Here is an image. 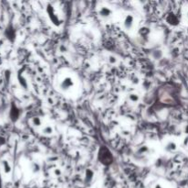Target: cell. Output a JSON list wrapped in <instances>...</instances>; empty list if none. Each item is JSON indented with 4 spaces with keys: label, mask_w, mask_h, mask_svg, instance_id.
<instances>
[{
    "label": "cell",
    "mask_w": 188,
    "mask_h": 188,
    "mask_svg": "<svg viewBox=\"0 0 188 188\" xmlns=\"http://www.w3.org/2000/svg\"><path fill=\"white\" fill-rule=\"evenodd\" d=\"M98 160L102 164L109 165L113 161V155L108 148L103 146L100 148L98 152Z\"/></svg>",
    "instance_id": "cell-1"
},
{
    "label": "cell",
    "mask_w": 188,
    "mask_h": 188,
    "mask_svg": "<svg viewBox=\"0 0 188 188\" xmlns=\"http://www.w3.org/2000/svg\"><path fill=\"white\" fill-rule=\"evenodd\" d=\"M47 11H48V14H49V16H50V18H51V20L52 21V23L55 24V25H59L61 21H60V20H59L58 15L56 14V12H55L54 8H53L52 7H50V6H49Z\"/></svg>",
    "instance_id": "cell-2"
},
{
    "label": "cell",
    "mask_w": 188,
    "mask_h": 188,
    "mask_svg": "<svg viewBox=\"0 0 188 188\" xmlns=\"http://www.w3.org/2000/svg\"><path fill=\"white\" fill-rule=\"evenodd\" d=\"M73 85V80L71 77H66L64 81L62 82L61 84V87L64 90H68V89H70L71 87Z\"/></svg>",
    "instance_id": "cell-3"
},
{
    "label": "cell",
    "mask_w": 188,
    "mask_h": 188,
    "mask_svg": "<svg viewBox=\"0 0 188 188\" xmlns=\"http://www.w3.org/2000/svg\"><path fill=\"white\" fill-rule=\"evenodd\" d=\"M133 22H134V18L131 15H128L124 20V27L126 29H130L133 26Z\"/></svg>",
    "instance_id": "cell-4"
},
{
    "label": "cell",
    "mask_w": 188,
    "mask_h": 188,
    "mask_svg": "<svg viewBox=\"0 0 188 188\" xmlns=\"http://www.w3.org/2000/svg\"><path fill=\"white\" fill-rule=\"evenodd\" d=\"M167 22L171 25H177L179 23V18L173 13H170L167 16Z\"/></svg>",
    "instance_id": "cell-5"
},
{
    "label": "cell",
    "mask_w": 188,
    "mask_h": 188,
    "mask_svg": "<svg viewBox=\"0 0 188 188\" xmlns=\"http://www.w3.org/2000/svg\"><path fill=\"white\" fill-rule=\"evenodd\" d=\"M110 14H111V11L106 8H102L101 10H100V15H101V17L104 18L108 17L110 16Z\"/></svg>",
    "instance_id": "cell-6"
},
{
    "label": "cell",
    "mask_w": 188,
    "mask_h": 188,
    "mask_svg": "<svg viewBox=\"0 0 188 188\" xmlns=\"http://www.w3.org/2000/svg\"><path fill=\"white\" fill-rule=\"evenodd\" d=\"M168 146H169L168 149L170 150H174L175 149H176V145H175V143H173V142H170Z\"/></svg>",
    "instance_id": "cell-7"
},
{
    "label": "cell",
    "mask_w": 188,
    "mask_h": 188,
    "mask_svg": "<svg viewBox=\"0 0 188 188\" xmlns=\"http://www.w3.org/2000/svg\"><path fill=\"white\" fill-rule=\"evenodd\" d=\"M33 122L35 124V126H40V125H41V120L39 117H34L33 118Z\"/></svg>",
    "instance_id": "cell-8"
},
{
    "label": "cell",
    "mask_w": 188,
    "mask_h": 188,
    "mask_svg": "<svg viewBox=\"0 0 188 188\" xmlns=\"http://www.w3.org/2000/svg\"><path fill=\"white\" fill-rule=\"evenodd\" d=\"M43 131H44L45 134H51L52 132V129L51 127H47V128L44 129V130H43Z\"/></svg>",
    "instance_id": "cell-9"
},
{
    "label": "cell",
    "mask_w": 188,
    "mask_h": 188,
    "mask_svg": "<svg viewBox=\"0 0 188 188\" xmlns=\"http://www.w3.org/2000/svg\"><path fill=\"white\" fill-rule=\"evenodd\" d=\"M130 99L132 100V101H137L138 99H139V97H138V96L137 95H130Z\"/></svg>",
    "instance_id": "cell-10"
},
{
    "label": "cell",
    "mask_w": 188,
    "mask_h": 188,
    "mask_svg": "<svg viewBox=\"0 0 188 188\" xmlns=\"http://www.w3.org/2000/svg\"><path fill=\"white\" fill-rule=\"evenodd\" d=\"M154 188H162V187H161V186L160 185H156V186H155Z\"/></svg>",
    "instance_id": "cell-11"
},
{
    "label": "cell",
    "mask_w": 188,
    "mask_h": 188,
    "mask_svg": "<svg viewBox=\"0 0 188 188\" xmlns=\"http://www.w3.org/2000/svg\"><path fill=\"white\" fill-rule=\"evenodd\" d=\"M185 132L188 133V126H186V128H185Z\"/></svg>",
    "instance_id": "cell-12"
},
{
    "label": "cell",
    "mask_w": 188,
    "mask_h": 188,
    "mask_svg": "<svg viewBox=\"0 0 188 188\" xmlns=\"http://www.w3.org/2000/svg\"><path fill=\"white\" fill-rule=\"evenodd\" d=\"M186 17H188V11H187V13H186Z\"/></svg>",
    "instance_id": "cell-13"
},
{
    "label": "cell",
    "mask_w": 188,
    "mask_h": 188,
    "mask_svg": "<svg viewBox=\"0 0 188 188\" xmlns=\"http://www.w3.org/2000/svg\"><path fill=\"white\" fill-rule=\"evenodd\" d=\"M0 188H1V185H0Z\"/></svg>",
    "instance_id": "cell-14"
}]
</instances>
